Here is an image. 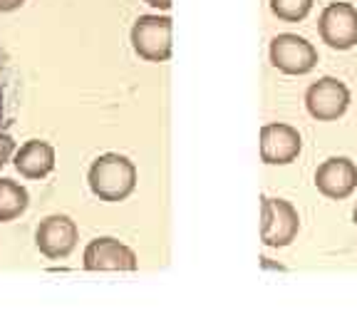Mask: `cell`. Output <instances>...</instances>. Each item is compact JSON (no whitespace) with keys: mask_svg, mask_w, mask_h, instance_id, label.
<instances>
[{"mask_svg":"<svg viewBox=\"0 0 357 335\" xmlns=\"http://www.w3.org/2000/svg\"><path fill=\"white\" fill-rule=\"evenodd\" d=\"M89 189L102 201H124L137 186V167L124 154L97 156L87 174Z\"/></svg>","mask_w":357,"mask_h":335,"instance_id":"6da1fadb","label":"cell"},{"mask_svg":"<svg viewBox=\"0 0 357 335\" xmlns=\"http://www.w3.org/2000/svg\"><path fill=\"white\" fill-rule=\"evenodd\" d=\"M84 268L87 271H134L137 253L122 241L102 236V239L89 241L84 248Z\"/></svg>","mask_w":357,"mask_h":335,"instance_id":"30bf717a","label":"cell"},{"mask_svg":"<svg viewBox=\"0 0 357 335\" xmlns=\"http://www.w3.org/2000/svg\"><path fill=\"white\" fill-rule=\"evenodd\" d=\"M13 154H15V140H13L10 134L0 132V167H6Z\"/></svg>","mask_w":357,"mask_h":335,"instance_id":"9a60e30c","label":"cell"},{"mask_svg":"<svg viewBox=\"0 0 357 335\" xmlns=\"http://www.w3.org/2000/svg\"><path fill=\"white\" fill-rule=\"evenodd\" d=\"M77 223L65 214H52V216L43 218L38 231H35V244H38L40 253L50 261H60V258L70 256L77 246Z\"/></svg>","mask_w":357,"mask_h":335,"instance_id":"8992f818","label":"cell"},{"mask_svg":"<svg viewBox=\"0 0 357 335\" xmlns=\"http://www.w3.org/2000/svg\"><path fill=\"white\" fill-rule=\"evenodd\" d=\"M312 0H271V10L285 22H301L307 17Z\"/></svg>","mask_w":357,"mask_h":335,"instance_id":"4fadbf2b","label":"cell"},{"mask_svg":"<svg viewBox=\"0 0 357 335\" xmlns=\"http://www.w3.org/2000/svg\"><path fill=\"white\" fill-rule=\"evenodd\" d=\"M15 169L25 179H45L55 169V149L43 140H30L15 151Z\"/></svg>","mask_w":357,"mask_h":335,"instance_id":"8fae6325","label":"cell"},{"mask_svg":"<svg viewBox=\"0 0 357 335\" xmlns=\"http://www.w3.org/2000/svg\"><path fill=\"white\" fill-rule=\"evenodd\" d=\"M305 107L312 119L318 122H333L342 117L350 107V89L337 77H320L312 82L305 92Z\"/></svg>","mask_w":357,"mask_h":335,"instance_id":"5b68a950","label":"cell"},{"mask_svg":"<svg viewBox=\"0 0 357 335\" xmlns=\"http://www.w3.org/2000/svg\"><path fill=\"white\" fill-rule=\"evenodd\" d=\"M352 221H355V226H357V207H355V211H352Z\"/></svg>","mask_w":357,"mask_h":335,"instance_id":"ac0fdd59","label":"cell"},{"mask_svg":"<svg viewBox=\"0 0 357 335\" xmlns=\"http://www.w3.org/2000/svg\"><path fill=\"white\" fill-rule=\"evenodd\" d=\"M10 84H13L10 65H8L6 50L0 47V124H3V119H6V105H8V92H10Z\"/></svg>","mask_w":357,"mask_h":335,"instance_id":"5bb4252c","label":"cell"},{"mask_svg":"<svg viewBox=\"0 0 357 335\" xmlns=\"http://www.w3.org/2000/svg\"><path fill=\"white\" fill-rule=\"evenodd\" d=\"M146 3L159 8V10H169V8H172V0H146Z\"/></svg>","mask_w":357,"mask_h":335,"instance_id":"e0dca14e","label":"cell"},{"mask_svg":"<svg viewBox=\"0 0 357 335\" xmlns=\"http://www.w3.org/2000/svg\"><path fill=\"white\" fill-rule=\"evenodd\" d=\"M30 204V194L13 179H0V223L22 216Z\"/></svg>","mask_w":357,"mask_h":335,"instance_id":"7c38bea8","label":"cell"},{"mask_svg":"<svg viewBox=\"0 0 357 335\" xmlns=\"http://www.w3.org/2000/svg\"><path fill=\"white\" fill-rule=\"evenodd\" d=\"M318 33L333 50H350L357 45V8L350 3H330L318 20Z\"/></svg>","mask_w":357,"mask_h":335,"instance_id":"52a82bcc","label":"cell"},{"mask_svg":"<svg viewBox=\"0 0 357 335\" xmlns=\"http://www.w3.org/2000/svg\"><path fill=\"white\" fill-rule=\"evenodd\" d=\"M174 20L169 15H139L132 28L134 52L146 62H164L172 57Z\"/></svg>","mask_w":357,"mask_h":335,"instance_id":"7a4b0ae2","label":"cell"},{"mask_svg":"<svg viewBox=\"0 0 357 335\" xmlns=\"http://www.w3.org/2000/svg\"><path fill=\"white\" fill-rule=\"evenodd\" d=\"M25 0H0V13H10V10H17Z\"/></svg>","mask_w":357,"mask_h":335,"instance_id":"2e32d148","label":"cell"},{"mask_svg":"<svg viewBox=\"0 0 357 335\" xmlns=\"http://www.w3.org/2000/svg\"><path fill=\"white\" fill-rule=\"evenodd\" d=\"M303 149L301 132L283 122L263 124L261 129V159L266 164H290L296 162Z\"/></svg>","mask_w":357,"mask_h":335,"instance_id":"ba28073f","label":"cell"},{"mask_svg":"<svg viewBox=\"0 0 357 335\" xmlns=\"http://www.w3.org/2000/svg\"><path fill=\"white\" fill-rule=\"evenodd\" d=\"M315 186L323 196L342 201L357 189V167L347 156H330L315 172Z\"/></svg>","mask_w":357,"mask_h":335,"instance_id":"9c48e42d","label":"cell"},{"mask_svg":"<svg viewBox=\"0 0 357 335\" xmlns=\"http://www.w3.org/2000/svg\"><path fill=\"white\" fill-rule=\"evenodd\" d=\"M301 231V216L285 199H261V241L271 248H283L296 241Z\"/></svg>","mask_w":357,"mask_h":335,"instance_id":"3957f363","label":"cell"},{"mask_svg":"<svg viewBox=\"0 0 357 335\" xmlns=\"http://www.w3.org/2000/svg\"><path fill=\"white\" fill-rule=\"evenodd\" d=\"M271 65L285 75H307L318 65V50L301 35L280 33L271 40Z\"/></svg>","mask_w":357,"mask_h":335,"instance_id":"277c9868","label":"cell"}]
</instances>
